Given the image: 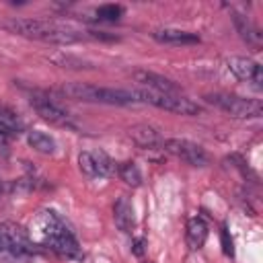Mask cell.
Returning a JSON list of instances; mask_svg holds the SVG:
<instances>
[{
    "instance_id": "1",
    "label": "cell",
    "mask_w": 263,
    "mask_h": 263,
    "mask_svg": "<svg viewBox=\"0 0 263 263\" xmlns=\"http://www.w3.org/2000/svg\"><path fill=\"white\" fill-rule=\"evenodd\" d=\"M29 234L39 247H45L60 257H66V259L82 257L78 238L74 236L70 224L55 210H41L31 222Z\"/></svg>"
},
{
    "instance_id": "2",
    "label": "cell",
    "mask_w": 263,
    "mask_h": 263,
    "mask_svg": "<svg viewBox=\"0 0 263 263\" xmlns=\"http://www.w3.org/2000/svg\"><path fill=\"white\" fill-rule=\"evenodd\" d=\"M0 27L12 35L35 39V41H45V43H55V45H70L78 43L88 37V31H78L53 21H41V18H8L2 21Z\"/></svg>"
},
{
    "instance_id": "3",
    "label": "cell",
    "mask_w": 263,
    "mask_h": 263,
    "mask_svg": "<svg viewBox=\"0 0 263 263\" xmlns=\"http://www.w3.org/2000/svg\"><path fill=\"white\" fill-rule=\"evenodd\" d=\"M37 242L29 230L14 222H0V261L2 263H27L37 255Z\"/></svg>"
},
{
    "instance_id": "4",
    "label": "cell",
    "mask_w": 263,
    "mask_h": 263,
    "mask_svg": "<svg viewBox=\"0 0 263 263\" xmlns=\"http://www.w3.org/2000/svg\"><path fill=\"white\" fill-rule=\"evenodd\" d=\"M58 92L64 97L76 99V101H86V103H105V105H134V103H138L136 90L95 86V84H86V82L62 84L58 88Z\"/></svg>"
},
{
    "instance_id": "5",
    "label": "cell",
    "mask_w": 263,
    "mask_h": 263,
    "mask_svg": "<svg viewBox=\"0 0 263 263\" xmlns=\"http://www.w3.org/2000/svg\"><path fill=\"white\" fill-rule=\"evenodd\" d=\"M205 101L236 119H253V117H261L263 113V105L259 99H247L228 92H210L205 95Z\"/></svg>"
},
{
    "instance_id": "6",
    "label": "cell",
    "mask_w": 263,
    "mask_h": 263,
    "mask_svg": "<svg viewBox=\"0 0 263 263\" xmlns=\"http://www.w3.org/2000/svg\"><path fill=\"white\" fill-rule=\"evenodd\" d=\"M136 97H138V103H150V105L171 111V113H179V115L201 113V107L197 103H193L191 99L183 97L181 92H156V90L140 88V90H136Z\"/></svg>"
},
{
    "instance_id": "7",
    "label": "cell",
    "mask_w": 263,
    "mask_h": 263,
    "mask_svg": "<svg viewBox=\"0 0 263 263\" xmlns=\"http://www.w3.org/2000/svg\"><path fill=\"white\" fill-rule=\"evenodd\" d=\"M31 107L37 111V115L51 123V125H58V127H76L74 121H72V115H68V111H64L58 103H53L47 95H41V92H31Z\"/></svg>"
},
{
    "instance_id": "8",
    "label": "cell",
    "mask_w": 263,
    "mask_h": 263,
    "mask_svg": "<svg viewBox=\"0 0 263 263\" xmlns=\"http://www.w3.org/2000/svg\"><path fill=\"white\" fill-rule=\"evenodd\" d=\"M162 148H164L168 154L181 158L183 162H187V164H191V166H205V164L210 162L208 152H205L199 144H195V142H191V140L171 138V140H164V142H162Z\"/></svg>"
},
{
    "instance_id": "9",
    "label": "cell",
    "mask_w": 263,
    "mask_h": 263,
    "mask_svg": "<svg viewBox=\"0 0 263 263\" xmlns=\"http://www.w3.org/2000/svg\"><path fill=\"white\" fill-rule=\"evenodd\" d=\"M226 66L228 70L238 78V80H247V82H253L255 86H261L263 82V70H261V64L249 60V58H240V55H232L226 60Z\"/></svg>"
},
{
    "instance_id": "10",
    "label": "cell",
    "mask_w": 263,
    "mask_h": 263,
    "mask_svg": "<svg viewBox=\"0 0 263 263\" xmlns=\"http://www.w3.org/2000/svg\"><path fill=\"white\" fill-rule=\"evenodd\" d=\"M132 78H134L136 82H140L142 86H146L148 90H156V92H181V88H179L173 80H168V78H164V76H160V74H156V72L136 70V72L132 74Z\"/></svg>"
},
{
    "instance_id": "11",
    "label": "cell",
    "mask_w": 263,
    "mask_h": 263,
    "mask_svg": "<svg viewBox=\"0 0 263 263\" xmlns=\"http://www.w3.org/2000/svg\"><path fill=\"white\" fill-rule=\"evenodd\" d=\"M113 220H115V226H117L121 232H125V234L134 232V228H136L134 205H132V201H129L125 195L117 197V201L113 203Z\"/></svg>"
},
{
    "instance_id": "12",
    "label": "cell",
    "mask_w": 263,
    "mask_h": 263,
    "mask_svg": "<svg viewBox=\"0 0 263 263\" xmlns=\"http://www.w3.org/2000/svg\"><path fill=\"white\" fill-rule=\"evenodd\" d=\"M25 132V121L8 105L0 103V138H16Z\"/></svg>"
},
{
    "instance_id": "13",
    "label": "cell",
    "mask_w": 263,
    "mask_h": 263,
    "mask_svg": "<svg viewBox=\"0 0 263 263\" xmlns=\"http://www.w3.org/2000/svg\"><path fill=\"white\" fill-rule=\"evenodd\" d=\"M152 37L158 43H166V45H193V43H199V37L195 33L181 31V29H156L152 33Z\"/></svg>"
},
{
    "instance_id": "14",
    "label": "cell",
    "mask_w": 263,
    "mask_h": 263,
    "mask_svg": "<svg viewBox=\"0 0 263 263\" xmlns=\"http://www.w3.org/2000/svg\"><path fill=\"white\" fill-rule=\"evenodd\" d=\"M129 138L140 146V148H158L162 146V140L158 136V132L152 127V125H146V123H138L134 127H129Z\"/></svg>"
},
{
    "instance_id": "15",
    "label": "cell",
    "mask_w": 263,
    "mask_h": 263,
    "mask_svg": "<svg viewBox=\"0 0 263 263\" xmlns=\"http://www.w3.org/2000/svg\"><path fill=\"white\" fill-rule=\"evenodd\" d=\"M205 238H208V224H205V220L199 218V216L191 218V220L187 222V228H185L187 247H189L191 251H197V249L203 247Z\"/></svg>"
},
{
    "instance_id": "16",
    "label": "cell",
    "mask_w": 263,
    "mask_h": 263,
    "mask_svg": "<svg viewBox=\"0 0 263 263\" xmlns=\"http://www.w3.org/2000/svg\"><path fill=\"white\" fill-rule=\"evenodd\" d=\"M27 142L39 154H53L55 152V140L45 132H39V129L29 132L27 134Z\"/></svg>"
},
{
    "instance_id": "17",
    "label": "cell",
    "mask_w": 263,
    "mask_h": 263,
    "mask_svg": "<svg viewBox=\"0 0 263 263\" xmlns=\"http://www.w3.org/2000/svg\"><path fill=\"white\" fill-rule=\"evenodd\" d=\"M234 25H236V29H238L240 37H242L249 45H259L261 35H259V31L249 23V18H247V16H242V14L234 12Z\"/></svg>"
},
{
    "instance_id": "18",
    "label": "cell",
    "mask_w": 263,
    "mask_h": 263,
    "mask_svg": "<svg viewBox=\"0 0 263 263\" xmlns=\"http://www.w3.org/2000/svg\"><path fill=\"white\" fill-rule=\"evenodd\" d=\"M117 175L121 177V181H125V183L132 185V187H138V185L142 183V173H140V168L136 166V162H132V160L117 164Z\"/></svg>"
},
{
    "instance_id": "19",
    "label": "cell",
    "mask_w": 263,
    "mask_h": 263,
    "mask_svg": "<svg viewBox=\"0 0 263 263\" xmlns=\"http://www.w3.org/2000/svg\"><path fill=\"white\" fill-rule=\"evenodd\" d=\"M92 158H95V166H97V175L99 177H111V175L117 173V164L103 150L92 152Z\"/></svg>"
},
{
    "instance_id": "20",
    "label": "cell",
    "mask_w": 263,
    "mask_h": 263,
    "mask_svg": "<svg viewBox=\"0 0 263 263\" xmlns=\"http://www.w3.org/2000/svg\"><path fill=\"white\" fill-rule=\"evenodd\" d=\"M95 14H97L95 16L97 21H109V23H113V21H117L123 14V8L119 4H103V6H99L95 10Z\"/></svg>"
},
{
    "instance_id": "21",
    "label": "cell",
    "mask_w": 263,
    "mask_h": 263,
    "mask_svg": "<svg viewBox=\"0 0 263 263\" xmlns=\"http://www.w3.org/2000/svg\"><path fill=\"white\" fill-rule=\"evenodd\" d=\"M51 62L53 64H58V66H62V68H92L88 62H84V60H78V58H74V55H53L51 58Z\"/></svg>"
},
{
    "instance_id": "22",
    "label": "cell",
    "mask_w": 263,
    "mask_h": 263,
    "mask_svg": "<svg viewBox=\"0 0 263 263\" xmlns=\"http://www.w3.org/2000/svg\"><path fill=\"white\" fill-rule=\"evenodd\" d=\"M78 166L86 177H99L97 175V166H95V158L92 152H80L78 154Z\"/></svg>"
},
{
    "instance_id": "23",
    "label": "cell",
    "mask_w": 263,
    "mask_h": 263,
    "mask_svg": "<svg viewBox=\"0 0 263 263\" xmlns=\"http://www.w3.org/2000/svg\"><path fill=\"white\" fill-rule=\"evenodd\" d=\"M220 236H222V249H224V253L232 257V255H234V249H232V238L228 236V228H226V226H222Z\"/></svg>"
},
{
    "instance_id": "24",
    "label": "cell",
    "mask_w": 263,
    "mask_h": 263,
    "mask_svg": "<svg viewBox=\"0 0 263 263\" xmlns=\"http://www.w3.org/2000/svg\"><path fill=\"white\" fill-rule=\"evenodd\" d=\"M132 251H134V255L142 257L144 255V238H134L132 240Z\"/></svg>"
}]
</instances>
